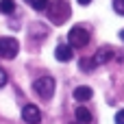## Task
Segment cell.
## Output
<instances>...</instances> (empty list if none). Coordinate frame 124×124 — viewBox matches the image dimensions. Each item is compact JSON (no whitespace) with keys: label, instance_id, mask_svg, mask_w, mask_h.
Wrapping results in <instances>:
<instances>
[{"label":"cell","instance_id":"obj_13","mask_svg":"<svg viewBox=\"0 0 124 124\" xmlns=\"http://www.w3.org/2000/svg\"><path fill=\"white\" fill-rule=\"evenodd\" d=\"M81 68L87 72V70H92V68H96V65H94V61H92V59H83V61H81Z\"/></svg>","mask_w":124,"mask_h":124},{"label":"cell","instance_id":"obj_11","mask_svg":"<svg viewBox=\"0 0 124 124\" xmlns=\"http://www.w3.org/2000/svg\"><path fill=\"white\" fill-rule=\"evenodd\" d=\"M28 4L35 9V11H44V9H48V0H28Z\"/></svg>","mask_w":124,"mask_h":124},{"label":"cell","instance_id":"obj_15","mask_svg":"<svg viewBox=\"0 0 124 124\" xmlns=\"http://www.w3.org/2000/svg\"><path fill=\"white\" fill-rule=\"evenodd\" d=\"M116 124H124V109H120L116 113Z\"/></svg>","mask_w":124,"mask_h":124},{"label":"cell","instance_id":"obj_18","mask_svg":"<svg viewBox=\"0 0 124 124\" xmlns=\"http://www.w3.org/2000/svg\"><path fill=\"white\" fill-rule=\"evenodd\" d=\"M70 124H81V122H70Z\"/></svg>","mask_w":124,"mask_h":124},{"label":"cell","instance_id":"obj_7","mask_svg":"<svg viewBox=\"0 0 124 124\" xmlns=\"http://www.w3.org/2000/svg\"><path fill=\"white\" fill-rule=\"evenodd\" d=\"M54 57H57L61 63L70 61V59L74 57V52H72V46H70V44H59V46L54 48Z\"/></svg>","mask_w":124,"mask_h":124},{"label":"cell","instance_id":"obj_9","mask_svg":"<svg viewBox=\"0 0 124 124\" xmlns=\"http://www.w3.org/2000/svg\"><path fill=\"white\" fill-rule=\"evenodd\" d=\"M76 122H81V124L92 122V113H89L87 107H76Z\"/></svg>","mask_w":124,"mask_h":124},{"label":"cell","instance_id":"obj_6","mask_svg":"<svg viewBox=\"0 0 124 124\" xmlns=\"http://www.w3.org/2000/svg\"><path fill=\"white\" fill-rule=\"evenodd\" d=\"M111 57H113V48L111 46H100L98 50H96V54H94V65H102V63H107V61H111Z\"/></svg>","mask_w":124,"mask_h":124},{"label":"cell","instance_id":"obj_12","mask_svg":"<svg viewBox=\"0 0 124 124\" xmlns=\"http://www.w3.org/2000/svg\"><path fill=\"white\" fill-rule=\"evenodd\" d=\"M113 11L124 15V0H113Z\"/></svg>","mask_w":124,"mask_h":124},{"label":"cell","instance_id":"obj_5","mask_svg":"<svg viewBox=\"0 0 124 124\" xmlns=\"http://www.w3.org/2000/svg\"><path fill=\"white\" fill-rule=\"evenodd\" d=\"M22 118H24L26 124H39L41 122V111H39L35 105H26V107L22 109Z\"/></svg>","mask_w":124,"mask_h":124},{"label":"cell","instance_id":"obj_10","mask_svg":"<svg viewBox=\"0 0 124 124\" xmlns=\"http://www.w3.org/2000/svg\"><path fill=\"white\" fill-rule=\"evenodd\" d=\"M13 11H15V2H13V0H0V13L11 15Z\"/></svg>","mask_w":124,"mask_h":124},{"label":"cell","instance_id":"obj_3","mask_svg":"<svg viewBox=\"0 0 124 124\" xmlns=\"http://www.w3.org/2000/svg\"><path fill=\"white\" fill-rule=\"evenodd\" d=\"M68 41H70L72 48H83V46L89 44V33H87L85 28H81V26H74V28L68 33Z\"/></svg>","mask_w":124,"mask_h":124},{"label":"cell","instance_id":"obj_2","mask_svg":"<svg viewBox=\"0 0 124 124\" xmlns=\"http://www.w3.org/2000/svg\"><path fill=\"white\" fill-rule=\"evenodd\" d=\"M54 78L52 76H41V78H37L35 83H33V89L37 92V96H41L44 100H50L52 98V94H54Z\"/></svg>","mask_w":124,"mask_h":124},{"label":"cell","instance_id":"obj_14","mask_svg":"<svg viewBox=\"0 0 124 124\" xmlns=\"http://www.w3.org/2000/svg\"><path fill=\"white\" fill-rule=\"evenodd\" d=\"M7 81H9V74L0 68V87H4V85H7Z\"/></svg>","mask_w":124,"mask_h":124},{"label":"cell","instance_id":"obj_17","mask_svg":"<svg viewBox=\"0 0 124 124\" xmlns=\"http://www.w3.org/2000/svg\"><path fill=\"white\" fill-rule=\"evenodd\" d=\"M120 39H122V41H124V31H120Z\"/></svg>","mask_w":124,"mask_h":124},{"label":"cell","instance_id":"obj_1","mask_svg":"<svg viewBox=\"0 0 124 124\" xmlns=\"http://www.w3.org/2000/svg\"><path fill=\"white\" fill-rule=\"evenodd\" d=\"M70 13H72V9H70V4L65 2V0H57V2H52L50 7H48V17H50V22L52 24H63L68 17H70Z\"/></svg>","mask_w":124,"mask_h":124},{"label":"cell","instance_id":"obj_8","mask_svg":"<svg viewBox=\"0 0 124 124\" xmlns=\"http://www.w3.org/2000/svg\"><path fill=\"white\" fill-rule=\"evenodd\" d=\"M92 96H94V92H92V87H87V85H81V87L74 89V98H76L78 102H85V100H89Z\"/></svg>","mask_w":124,"mask_h":124},{"label":"cell","instance_id":"obj_16","mask_svg":"<svg viewBox=\"0 0 124 124\" xmlns=\"http://www.w3.org/2000/svg\"><path fill=\"white\" fill-rule=\"evenodd\" d=\"M89 2H92V0H78V4H83V7H85V4H89Z\"/></svg>","mask_w":124,"mask_h":124},{"label":"cell","instance_id":"obj_4","mask_svg":"<svg viewBox=\"0 0 124 124\" xmlns=\"http://www.w3.org/2000/svg\"><path fill=\"white\" fill-rule=\"evenodd\" d=\"M20 50V44L17 39L13 37H0V57L2 59H13Z\"/></svg>","mask_w":124,"mask_h":124}]
</instances>
